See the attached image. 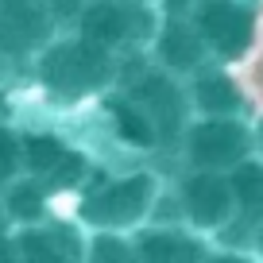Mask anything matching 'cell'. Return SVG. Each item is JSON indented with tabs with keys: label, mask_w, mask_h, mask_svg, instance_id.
Instances as JSON below:
<instances>
[{
	"label": "cell",
	"mask_w": 263,
	"mask_h": 263,
	"mask_svg": "<svg viewBox=\"0 0 263 263\" xmlns=\"http://www.w3.org/2000/svg\"><path fill=\"white\" fill-rule=\"evenodd\" d=\"M252 136H255V143H259V147H263V116H259V120H255V128H252Z\"/></svg>",
	"instance_id": "cell-21"
},
{
	"label": "cell",
	"mask_w": 263,
	"mask_h": 263,
	"mask_svg": "<svg viewBox=\"0 0 263 263\" xmlns=\"http://www.w3.org/2000/svg\"><path fill=\"white\" fill-rule=\"evenodd\" d=\"M85 263H140V244L136 236H120V232H89Z\"/></svg>",
	"instance_id": "cell-17"
},
{
	"label": "cell",
	"mask_w": 263,
	"mask_h": 263,
	"mask_svg": "<svg viewBox=\"0 0 263 263\" xmlns=\"http://www.w3.org/2000/svg\"><path fill=\"white\" fill-rule=\"evenodd\" d=\"M16 178H24V132L0 120V194Z\"/></svg>",
	"instance_id": "cell-18"
},
{
	"label": "cell",
	"mask_w": 263,
	"mask_h": 263,
	"mask_svg": "<svg viewBox=\"0 0 263 263\" xmlns=\"http://www.w3.org/2000/svg\"><path fill=\"white\" fill-rule=\"evenodd\" d=\"M252 128L232 116H194L182 136V163L186 171H221L232 174L244 159H252Z\"/></svg>",
	"instance_id": "cell-6"
},
{
	"label": "cell",
	"mask_w": 263,
	"mask_h": 263,
	"mask_svg": "<svg viewBox=\"0 0 263 263\" xmlns=\"http://www.w3.org/2000/svg\"><path fill=\"white\" fill-rule=\"evenodd\" d=\"M186 89H190L194 116H232V120H240V112L248 105L244 89L224 70H217V66H205L201 74H194L186 82Z\"/></svg>",
	"instance_id": "cell-13"
},
{
	"label": "cell",
	"mask_w": 263,
	"mask_h": 263,
	"mask_svg": "<svg viewBox=\"0 0 263 263\" xmlns=\"http://www.w3.org/2000/svg\"><path fill=\"white\" fill-rule=\"evenodd\" d=\"M105 116H108V124H112V136L124 147H132V151H155L159 147V136H155V128H151V120L143 116V108L124 89L112 93V97H105Z\"/></svg>",
	"instance_id": "cell-15"
},
{
	"label": "cell",
	"mask_w": 263,
	"mask_h": 263,
	"mask_svg": "<svg viewBox=\"0 0 263 263\" xmlns=\"http://www.w3.org/2000/svg\"><path fill=\"white\" fill-rule=\"evenodd\" d=\"M229 178H232V194H236V221L232 224H244L255 236V229L263 224V159L255 155L244 159Z\"/></svg>",
	"instance_id": "cell-16"
},
{
	"label": "cell",
	"mask_w": 263,
	"mask_h": 263,
	"mask_svg": "<svg viewBox=\"0 0 263 263\" xmlns=\"http://www.w3.org/2000/svg\"><path fill=\"white\" fill-rule=\"evenodd\" d=\"M190 20L197 24L201 39H205L209 54L217 62H236L252 50L255 39V12L248 8L244 0H205L194 4Z\"/></svg>",
	"instance_id": "cell-8"
},
{
	"label": "cell",
	"mask_w": 263,
	"mask_h": 263,
	"mask_svg": "<svg viewBox=\"0 0 263 263\" xmlns=\"http://www.w3.org/2000/svg\"><path fill=\"white\" fill-rule=\"evenodd\" d=\"M54 12L43 0H0V50L47 47Z\"/></svg>",
	"instance_id": "cell-12"
},
{
	"label": "cell",
	"mask_w": 263,
	"mask_h": 263,
	"mask_svg": "<svg viewBox=\"0 0 263 263\" xmlns=\"http://www.w3.org/2000/svg\"><path fill=\"white\" fill-rule=\"evenodd\" d=\"M163 178L155 171H124V174H93L74 197V217L85 232H120L136 236L155 224L163 205Z\"/></svg>",
	"instance_id": "cell-1"
},
{
	"label": "cell",
	"mask_w": 263,
	"mask_h": 263,
	"mask_svg": "<svg viewBox=\"0 0 263 263\" xmlns=\"http://www.w3.org/2000/svg\"><path fill=\"white\" fill-rule=\"evenodd\" d=\"M89 232L78 217H50L43 224L16 229V259L20 263H85Z\"/></svg>",
	"instance_id": "cell-9"
},
{
	"label": "cell",
	"mask_w": 263,
	"mask_h": 263,
	"mask_svg": "<svg viewBox=\"0 0 263 263\" xmlns=\"http://www.w3.org/2000/svg\"><path fill=\"white\" fill-rule=\"evenodd\" d=\"M151 54H155V66H163L166 74L190 82L194 74H201L205 66H213V54H209L205 39L197 31V24L190 20V12H171L163 16V27H159L155 43H151Z\"/></svg>",
	"instance_id": "cell-10"
},
{
	"label": "cell",
	"mask_w": 263,
	"mask_h": 263,
	"mask_svg": "<svg viewBox=\"0 0 263 263\" xmlns=\"http://www.w3.org/2000/svg\"><path fill=\"white\" fill-rule=\"evenodd\" d=\"M163 27V12L155 0H85L74 16V31L116 54H132L155 43Z\"/></svg>",
	"instance_id": "cell-3"
},
{
	"label": "cell",
	"mask_w": 263,
	"mask_h": 263,
	"mask_svg": "<svg viewBox=\"0 0 263 263\" xmlns=\"http://www.w3.org/2000/svg\"><path fill=\"white\" fill-rule=\"evenodd\" d=\"M174 205L178 221L197 236H224L236 221L232 178L221 171H182V178L174 182Z\"/></svg>",
	"instance_id": "cell-5"
},
{
	"label": "cell",
	"mask_w": 263,
	"mask_h": 263,
	"mask_svg": "<svg viewBox=\"0 0 263 263\" xmlns=\"http://www.w3.org/2000/svg\"><path fill=\"white\" fill-rule=\"evenodd\" d=\"M58 194L50 186H43L39 178L24 174L16 178L4 194H0V213L8 217L16 229H27V224H43L50 217H58Z\"/></svg>",
	"instance_id": "cell-14"
},
{
	"label": "cell",
	"mask_w": 263,
	"mask_h": 263,
	"mask_svg": "<svg viewBox=\"0 0 263 263\" xmlns=\"http://www.w3.org/2000/svg\"><path fill=\"white\" fill-rule=\"evenodd\" d=\"M209 263H255V259L244 255V252H232V248H221V252L209 255Z\"/></svg>",
	"instance_id": "cell-19"
},
{
	"label": "cell",
	"mask_w": 263,
	"mask_h": 263,
	"mask_svg": "<svg viewBox=\"0 0 263 263\" xmlns=\"http://www.w3.org/2000/svg\"><path fill=\"white\" fill-rule=\"evenodd\" d=\"M140 263H209L213 248L205 236H197L186 224H147L136 232Z\"/></svg>",
	"instance_id": "cell-11"
},
{
	"label": "cell",
	"mask_w": 263,
	"mask_h": 263,
	"mask_svg": "<svg viewBox=\"0 0 263 263\" xmlns=\"http://www.w3.org/2000/svg\"><path fill=\"white\" fill-rule=\"evenodd\" d=\"M58 4H74V16L85 8V0H54V12H58Z\"/></svg>",
	"instance_id": "cell-20"
},
{
	"label": "cell",
	"mask_w": 263,
	"mask_h": 263,
	"mask_svg": "<svg viewBox=\"0 0 263 263\" xmlns=\"http://www.w3.org/2000/svg\"><path fill=\"white\" fill-rule=\"evenodd\" d=\"M190 4H205V0H190Z\"/></svg>",
	"instance_id": "cell-24"
},
{
	"label": "cell",
	"mask_w": 263,
	"mask_h": 263,
	"mask_svg": "<svg viewBox=\"0 0 263 263\" xmlns=\"http://www.w3.org/2000/svg\"><path fill=\"white\" fill-rule=\"evenodd\" d=\"M252 244H255V252H259V255H263V224H259V229H255V236H252Z\"/></svg>",
	"instance_id": "cell-22"
},
{
	"label": "cell",
	"mask_w": 263,
	"mask_h": 263,
	"mask_svg": "<svg viewBox=\"0 0 263 263\" xmlns=\"http://www.w3.org/2000/svg\"><path fill=\"white\" fill-rule=\"evenodd\" d=\"M124 93L151 120V128L159 136V147H182V136L194 124V105H190V89L182 78L166 74L163 66H147L124 85Z\"/></svg>",
	"instance_id": "cell-4"
},
{
	"label": "cell",
	"mask_w": 263,
	"mask_h": 263,
	"mask_svg": "<svg viewBox=\"0 0 263 263\" xmlns=\"http://www.w3.org/2000/svg\"><path fill=\"white\" fill-rule=\"evenodd\" d=\"M39 85L50 101L58 105H78L108 93L120 82V54L101 43L85 39V35H58L39 50L35 62Z\"/></svg>",
	"instance_id": "cell-2"
},
{
	"label": "cell",
	"mask_w": 263,
	"mask_h": 263,
	"mask_svg": "<svg viewBox=\"0 0 263 263\" xmlns=\"http://www.w3.org/2000/svg\"><path fill=\"white\" fill-rule=\"evenodd\" d=\"M0 263H20V259H16L12 252H0Z\"/></svg>",
	"instance_id": "cell-23"
},
{
	"label": "cell",
	"mask_w": 263,
	"mask_h": 263,
	"mask_svg": "<svg viewBox=\"0 0 263 263\" xmlns=\"http://www.w3.org/2000/svg\"><path fill=\"white\" fill-rule=\"evenodd\" d=\"M24 174L39 178L62 197L82 194V186L93 178V163L82 147L66 143L54 132H24Z\"/></svg>",
	"instance_id": "cell-7"
}]
</instances>
